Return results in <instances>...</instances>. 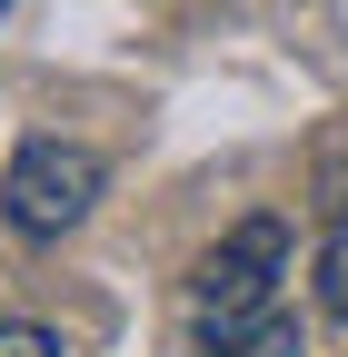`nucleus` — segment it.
<instances>
[{
  "label": "nucleus",
  "instance_id": "1",
  "mask_svg": "<svg viewBox=\"0 0 348 357\" xmlns=\"http://www.w3.org/2000/svg\"><path fill=\"white\" fill-rule=\"evenodd\" d=\"M100 189H110L100 149H80V139H20L10 169H0V229L30 238V248H60L80 218L100 208Z\"/></svg>",
  "mask_w": 348,
  "mask_h": 357
},
{
  "label": "nucleus",
  "instance_id": "2",
  "mask_svg": "<svg viewBox=\"0 0 348 357\" xmlns=\"http://www.w3.org/2000/svg\"><path fill=\"white\" fill-rule=\"evenodd\" d=\"M279 278H289V218H239V229L189 268V318H199V347H219L229 328H249L259 307H279Z\"/></svg>",
  "mask_w": 348,
  "mask_h": 357
},
{
  "label": "nucleus",
  "instance_id": "3",
  "mask_svg": "<svg viewBox=\"0 0 348 357\" xmlns=\"http://www.w3.org/2000/svg\"><path fill=\"white\" fill-rule=\"evenodd\" d=\"M209 357H298V318H289V307H259V318H249V328H229Z\"/></svg>",
  "mask_w": 348,
  "mask_h": 357
},
{
  "label": "nucleus",
  "instance_id": "4",
  "mask_svg": "<svg viewBox=\"0 0 348 357\" xmlns=\"http://www.w3.org/2000/svg\"><path fill=\"white\" fill-rule=\"evenodd\" d=\"M319 307L348 318V229H328V248H319Z\"/></svg>",
  "mask_w": 348,
  "mask_h": 357
},
{
  "label": "nucleus",
  "instance_id": "5",
  "mask_svg": "<svg viewBox=\"0 0 348 357\" xmlns=\"http://www.w3.org/2000/svg\"><path fill=\"white\" fill-rule=\"evenodd\" d=\"M0 357H60V337L40 318H0Z\"/></svg>",
  "mask_w": 348,
  "mask_h": 357
},
{
  "label": "nucleus",
  "instance_id": "6",
  "mask_svg": "<svg viewBox=\"0 0 348 357\" xmlns=\"http://www.w3.org/2000/svg\"><path fill=\"white\" fill-rule=\"evenodd\" d=\"M319 218H328V229H348V149L319 159Z\"/></svg>",
  "mask_w": 348,
  "mask_h": 357
},
{
  "label": "nucleus",
  "instance_id": "7",
  "mask_svg": "<svg viewBox=\"0 0 348 357\" xmlns=\"http://www.w3.org/2000/svg\"><path fill=\"white\" fill-rule=\"evenodd\" d=\"M0 20H10V0H0Z\"/></svg>",
  "mask_w": 348,
  "mask_h": 357
}]
</instances>
